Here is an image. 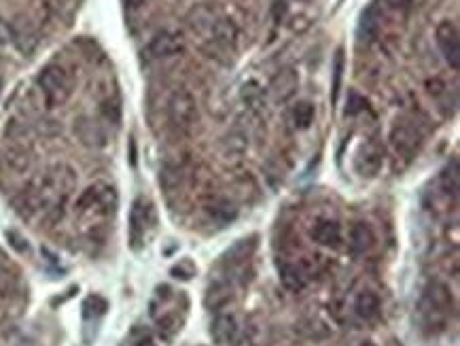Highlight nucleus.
I'll return each instance as SVG.
<instances>
[{
    "label": "nucleus",
    "mask_w": 460,
    "mask_h": 346,
    "mask_svg": "<svg viewBox=\"0 0 460 346\" xmlns=\"http://www.w3.org/2000/svg\"><path fill=\"white\" fill-rule=\"evenodd\" d=\"M450 312H452L450 289L439 280H431L420 300V315H422L424 325L431 329H443Z\"/></svg>",
    "instance_id": "1"
},
{
    "label": "nucleus",
    "mask_w": 460,
    "mask_h": 346,
    "mask_svg": "<svg viewBox=\"0 0 460 346\" xmlns=\"http://www.w3.org/2000/svg\"><path fill=\"white\" fill-rule=\"evenodd\" d=\"M38 87H41V94L47 102V106H51V108L62 106L64 102H69V98L73 96V79L57 64L45 66L41 71Z\"/></svg>",
    "instance_id": "2"
},
{
    "label": "nucleus",
    "mask_w": 460,
    "mask_h": 346,
    "mask_svg": "<svg viewBox=\"0 0 460 346\" xmlns=\"http://www.w3.org/2000/svg\"><path fill=\"white\" fill-rule=\"evenodd\" d=\"M115 208H117V194L106 183H96V185L87 187L75 204V210L81 217H85V215L110 217L115 212Z\"/></svg>",
    "instance_id": "3"
},
{
    "label": "nucleus",
    "mask_w": 460,
    "mask_h": 346,
    "mask_svg": "<svg viewBox=\"0 0 460 346\" xmlns=\"http://www.w3.org/2000/svg\"><path fill=\"white\" fill-rule=\"evenodd\" d=\"M390 145L394 149V153L405 157V159H412L420 145H422V132L420 128L410 122V120H397L394 126L390 128Z\"/></svg>",
    "instance_id": "4"
},
{
    "label": "nucleus",
    "mask_w": 460,
    "mask_h": 346,
    "mask_svg": "<svg viewBox=\"0 0 460 346\" xmlns=\"http://www.w3.org/2000/svg\"><path fill=\"white\" fill-rule=\"evenodd\" d=\"M168 115H170V122L180 128V130H191L200 117V110H197V102L189 92H176L170 98L168 104Z\"/></svg>",
    "instance_id": "5"
},
{
    "label": "nucleus",
    "mask_w": 460,
    "mask_h": 346,
    "mask_svg": "<svg viewBox=\"0 0 460 346\" xmlns=\"http://www.w3.org/2000/svg\"><path fill=\"white\" fill-rule=\"evenodd\" d=\"M153 225V210L151 204L138 198L131 204L129 210V245L134 251H138L145 243V236L149 232V227Z\"/></svg>",
    "instance_id": "6"
},
{
    "label": "nucleus",
    "mask_w": 460,
    "mask_h": 346,
    "mask_svg": "<svg viewBox=\"0 0 460 346\" xmlns=\"http://www.w3.org/2000/svg\"><path fill=\"white\" fill-rule=\"evenodd\" d=\"M435 38H437V45L443 53V60L450 64L452 71H458V66H460V34H458V28L452 22L445 20L437 26Z\"/></svg>",
    "instance_id": "7"
},
{
    "label": "nucleus",
    "mask_w": 460,
    "mask_h": 346,
    "mask_svg": "<svg viewBox=\"0 0 460 346\" xmlns=\"http://www.w3.org/2000/svg\"><path fill=\"white\" fill-rule=\"evenodd\" d=\"M384 164V147L378 140H367L361 145L354 157V170L361 177H375Z\"/></svg>",
    "instance_id": "8"
},
{
    "label": "nucleus",
    "mask_w": 460,
    "mask_h": 346,
    "mask_svg": "<svg viewBox=\"0 0 460 346\" xmlns=\"http://www.w3.org/2000/svg\"><path fill=\"white\" fill-rule=\"evenodd\" d=\"M312 272L303 261H285L280 266V282L285 284V289L299 294L310 284Z\"/></svg>",
    "instance_id": "9"
},
{
    "label": "nucleus",
    "mask_w": 460,
    "mask_h": 346,
    "mask_svg": "<svg viewBox=\"0 0 460 346\" xmlns=\"http://www.w3.org/2000/svg\"><path fill=\"white\" fill-rule=\"evenodd\" d=\"M310 236H312L314 243H318L320 247H326V249H340L342 247V227H340V223H336L331 219L316 221Z\"/></svg>",
    "instance_id": "10"
},
{
    "label": "nucleus",
    "mask_w": 460,
    "mask_h": 346,
    "mask_svg": "<svg viewBox=\"0 0 460 346\" xmlns=\"http://www.w3.org/2000/svg\"><path fill=\"white\" fill-rule=\"evenodd\" d=\"M375 245V236H373V229L359 221V223H352L350 232H348V249L352 253V257H361L365 253H369Z\"/></svg>",
    "instance_id": "11"
},
{
    "label": "nucleus",
    "mask_w": 460,
    "mask_h": 346,
    "mask_svg": "<svg viewBox=\"0 0 460 346\" xmlns=\"http://www.w3.org/2000/svg\"><path fill=\"white\" fill-rule=\"evenodd\" d=\"M75 134L77 138L85 145V147H92V149H102L106 145V134L104 130L100 128V124H96L94 120L89 117H77L75 120Z\"/></svg>",
    "instance_id": "12"
},
{
    "label": "nucleus",
    "mask_w": 460,
    "mask_h": 346,
    "mask_svg": "<svg viewBox=\"0 0 460 346\" xmlns=\"http://www.w3.org/2000/svg\"><path fill=\"white\" fill-rule=\"evenodd\" d=\"M233 300V289H231V282L217 278L208 284V289L204 294V306L208 310H223L229 302Z\"/></svg>",
    "instance_id": "13"
},
{
    "label": "nucleus",
    "mask_w": 460,
    "mask_h": 346,
    "mask_svg": "<svg viewBox=\"0 0 460 346\" xmlns=\"http://www.w3.org/2000/svg\"><path fill=\"white\" fill-rule=\"evenodd\" d=\"M297 87H299V77L293 69H285L280 71L274 79H272V85H270V92L274 96L276 102H287L291 100L295 94H297Z\"/></svg>",
    "instance_id": "14"
},
{
    "label": "nucleus",
    "mask_w": 460,
    "mask_h": 346,
    "mask_svg": "<svg viewBox=\"0 0 460 346\" xmlns=\"http://www.w3.org/2000/svg\"><path fill=\"white\" fill-rule=\"evenodd\" d=\"M185 49V43L178 34L174 32H159L147 47V53L151 57H170L176 55Z\"/></svg>",
    "instance_id": "15"
},
{
    "label": "nucleus",
    "mask_w": 460,
    "mask_h": 346,
    "mask_svg": "<svg viewBox=\"0 0 460 346\" xmlns=\"http://www.w3.org/2000/svg\"><path fill=\"white\" fill-rule=\"evenodd\" d=\"M257 249V236H250V238H242L238 240L225 255H223V266H227L229 270H236V268H244L248 264V259L252 257Z\"/></svg>",
    "instance_id": "16"
},
{
    "label": "nucleus",
    "mask_w": 460,
    "mask_h": 346,
    "mask_svg": "<svg viewBox=\"0 0 460 346\" xmlns=\"http://www.w3.org/2000/svg\"><path fill=\"white\" fill-rule=\"evenodd\" d=\"M210 336L217 344L221 346H227V344H233L236 338H238V323H236V317L233 315H217L213 325H210Z\"/></svg>",
    "instance_id": "17"
},
{
    "label": "nucleus",
    "mask_w": 460,
    "mask_h": 346,
    "mask_svg": "<svg viewBox=\"0 0 460 346\" xmlns=\"http://www.w3.org/2000/svg\"><path fill=\"white\" fill-rule=\"evenodd\" d=\"M210 41L217 43L219 47L227 49V51H229V49L233 51V49L238 47V41H240V30H238V26H236L231 20L221 17V20H217L215 26H213Z\"/></svg>",
    "instance_id": "18"
},
{
    "label": "nucleus",
    "mask_w": 460,
    "mask_h": 346,
    "mask_svg": "<svg viewBox=\"0 0 460 346\" xmlns=\"http://www.w3.org/2000/svg\"><path fill=\"white\" fill-rule=\"evenodd\" d=\"M354 312L361 321H375L380 315V300L373 291H361L354 300Z\"/></svg>",
    "instance_id": "19"
},
{
    "label": "nucleus",
    "mask_w": 460,
    "mask_h": 346,
    "mask_svg": "<svg viewBox=\"0 0 460 346\" xmlns=\"http://www.w3.org/2000/svg\"><path fill=\"white\" fill-rule=\"evenodd\" d=\"M3 159L5 164L13 170V172H20V175H24V172L30 170L32 166V157H30V151L22 145H11L3 151Z\"/></svg>",
    "instance_id": "20"
},
{
    "label": "nucleus",
    "mask_w": 460,
    "mask_h": 346,
    "mask_svg": "<svg viewBox=\"0 0 460 346\" xmlns=\"http://www.w3.org/2000/svg\"><path fill=\"white\" fill-rule=\"evenodd\" d=\"M314 115H316L314 104H310V102H306V100H303V102H297V104L293 106L291 117H293L295 128L306 130V128H310V126H312V122H314Z\"/></svg>",
    "instance_id": "21"
},
{
    "label": "nucleus",
    "mask_w": 460,
    "mask_h": 346,
    "mask_svg": "<svg viewBox=\"0 0 460 346\" xmlns=\"http://www.w3.org/2000/svg\"><path fill=\"white\" fill-rule=\"evenodd\" d=\"M159 183L161 187L170 194V192H176L182 183V170L178 166H166L161 170V177H159Z\"/></svg>",
    "instance_id": "22"
},
{
    "label": "nucleus",
    "mask_w": 460,
    "mask_h": 346,
    "mask_svg": "<svg viewBox=\"0 0 460 346\" xmlns=\"http://www.w3.org/2000/svg\"><path fill=\"white\" fill-rule=\"evenodd\" d=\"M178 329H180V321L174 312H168V315L157 319V331L164 340H170Z\"/></svg>",
    "instance_id": "23"
},
{
    "label": "nucleus",
    "mask_w": 460,
    "mask_h": 346,
    "mask_svg": "<svg viewBox=\"0 0 460 346\" xmlns=\"http://www.w3.org/2000/svg\"><path fill=\"white\" fill-rule=\"evenodd\" d=\"M83 310H85V319H98L106 312V300L100 296H89L83 302Z\"/></svg>",
    "instance_id": "24"
},
{
    "label": "nucleus",
    "mask_w": 460,
    "mask_h": 346,
    "mask_svg": "<svg viewBox=\"0 0 460 346\" xmlns=\"http://www.w3.org/2000/svg\"><path fill=\"white\" fill-rule=\"evenodd\" d=\"M342 75H344V51L338 49L336 53V62H333V94H331V100L333 104L338 102V96H340V87H342Z\"/></svg>",
    "instance_id": "25"
},
{
    "label": "nucleus",
    "mask_w": 460,
    "mask_h": 346,
    "mask_svg": "<svg viewBox=\"0 0 460 346\" xmlns=\"http://www.w3.org/2000/svg\"><path fill=\"white\" fill-rule=\"evenodd\" d=\"M210 215L217 217L221 223H227V221H231V219L236 217V208H233V204L221 200V202H217L215 206H210Z\"/></svg>",
    "instance_id": "26"
},
{
    "label": "nucleus",
    "mask_w": 460,
    "mask_h": 346,
    "mask_svg": "<svg viewBox=\"0 0 460 346\" xmlns=\"http://www.w3.org/2000/svg\"><path fill=\"white\" fill-rule=\"evenodd\" d=\"M172 276H176V278H180V280L193 278V276H195V266H193V261H191V259H182L178 266L172 268Z\"/></svg>",
    "instance_id": "27"
},
{
    "label": "nucleus",
    "mask_w": 460,
    "mask_h": 346,
    "mask_svg": "<svg viewBox=\"0 0 460 346\" xmlns=\"http://www.w3.org/2000/svg\"><path fill=\"white\" fill-rule=\"evenodd\" d=\"M380 3L386 11L392 13H408L412 7V0H380Z\"/></svg>",
    "instance_id": "28"
},
{
    "label": "nucleus",
    "mask_w": 460,
    "mask_h": 346,
    "mask_svg": "<svg viewBox=\"0 0 460 346\" xmlns=\"http://www.w3.org/2000/svg\"><path fill=\"white\" fill-rule=\"evenodd\" d=\"M365 108H367V100H365L361 94H357V92H350L346 113H348V115H357V113H361V110H365Z\"/></svg>",
    "instance_id": "29"
},
{
    "label": "nucleus",
    "mask_w": 460,
    "mask_h": 346,
    "mask_svg": "<svg viewBox=\"0 0 460 346\" xmlns=\"http://www.w3.org/2000/svg\"><path fill=\"white\" fill-rule=\"evenodd\" d=\"M263 96V92H261V87L254 83V81H250V83H246L244 85V92H242V98L248 102V104H257V100Z\"/></svg>",
    "instance_id": "30"
},
{
    "label": "nucleus",
    "mask_w": 460,
    "mask_h": 346,
    "mask_svg": "<svg viewBox=\"0 0 460 346\" xmlns=\"http://www.w3.org/2000/svg\"><path fill=\"white\" fill-rule=\"evenodd\" d=\"M15 41V30L9 22L0 20V45H9Z\"/></svg>",
    "instance_id": "31"
},
{
    "label": "nucleus",
    "mask_w": 460,
    "mask_h": 346,
    "mask_svg": "<svg viewBox=\"0 0 460 346\" xmlns=\"http://www.w3.org/2000/svg\"><path fill=\"white\" fill-rule=\"evenodd\" d=\"M7 238L11 240V247H13L15 251H20V253H26V251H28V243H26L17 232H9Z\"/></svg>",
    "instance_id": "32"
},
{
    "label": "nucleus",
    "mask_w": 460,
    "mask_h": 346,
    "mask_svg": "<svg viewBox=\"0 0 460 346\" xmlns=\"http://www.w3.org/2000/svg\"><path fill=\"white\" fill-rule=\"evenodd\" d=\"M123 3H125L127 9H141L147 3V0H123Z\"/></svg>",
    "instance_id": "33"
},
{
    "label": "nucleus",
    "mask_w": 460,
    "mask_h": 346,
    "mask_svg": "<svg viewBox=\"0 0 460 346\" xmlns=\"http://www.w3.org/2000/svg\"><path fill=\"white\" fill-rule=\"evenodd\" d=\"M3 83H5V77H3V69H0V89H3Z\"/></svg>",
    "instance_id": "34"
},
{
    "label": "nucleus",
    "mask_w": 460,
    "mask_h": 346,
    "mask_svg": "<svg viewBox=\"0 0 460 346\" xmlns=\"http://www.w3.org/2000/svg\"><path fill=\"white\" fill-rule=\"evenodd\" d=\"M361 346H375V344H373V342H363Z\"/></svg>",
    "instance_id": "35"
}]
</instances>
